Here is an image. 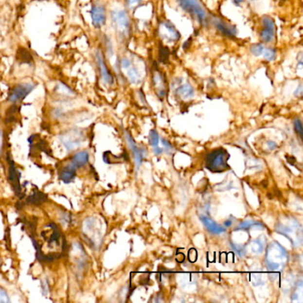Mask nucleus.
I'll return each mask as SVG.
<instances>
[{
	"label": "nucleus",
	"instance_id": "f257e3e1",
	"mask_svg": "<svg viewBox=\"0 0 303 303\" xmlns=\"http://www.w3.org/2000/svg\"><path fill=\"white\" fill-rule=\"evenodd\" d=\"M286 250L277 242L271 243L267 249L265 257L266 267L270 271H280L285 267L288 262Z\"/></svg>",
	"mask_w": 303,
	"mask_h": 303
},
{
	"label": "nucleus",
	"instance_id": "f03ea898",
	"mask_svg": "<svg viewBox=\"0 0 303 303\" xmlns=\"http://www.w3.org/2000/svg\"><path fill=\"white\" fill-rule=\"evenodd\" d=\"M276 231L286 236L294 247H300L303 244V227L293 218L279 221L276 225Z\"/></svg>",
	"mask_w": 303,
	"mask_h": 303
},
{
	"label": "nucleus",
	"instance_id": "7ed1b4c3",
	"mask_svg": "<svg viewBox=\"0 0 303 303\" xmlns=\"http://www.w3.org/2000/svg\"><path fill=\"white\" fill-rule=\"evenodd\" d=\"M230 155L222 148L214 149L206 158V167L213 173H221L229 168L228 160Z\"/></svg>",
	"mask_w": 303,
	"mask_h": 303
},
{
	"label": "nucleus",
	"instance_id": "20e7f679",
	"mask_svg": "<svg viewBox=\"0 0 303 303\" xmlns=\"http://www.w3.org/2000/svg\"><path fill=\"white\" fill-rule=\"evenodd\" d=\"M111 21L114 29L118 36L122 39H126L131 33V21L127 12L125 9H113L111 11Z\"/></svg>",
	"mask_w": 303,
	"mask_h": 303
},
{
	"label": "nucleus",
	"instance_id": "39448f33",
	"mask_svg": "<svg viewBox=\"0 0 303 303\" xmlns=\"http://www.w3.org/2000/svg\"><path fill=\"white\" fill-rule=\"evenodd\" d=\"M83 235L93 247H95L102 238V223L96 218L86 219L82 226Z\"/></svg>",
	"mask_w": 303,
	"mask_h": 303
},
{
	"label": "nucleus",
	"instance_id": "423d86ee",
	"mask_svg": "<svg viewBox=\"0 0 303 303\" xmlns=\"http://www.w3.org/2000/svg\"><path fill=\"white\" fill-rule=\"evenodd\" d=\"M119 69L126 80L131 84L138 85L143 80V74L139 68L129 57H123L119 61Z\"/></svg>",
	"mask_w": 303,
	"mask_h": 303
},
{
	"label": "nucleus",
	"instance_id": "0eeeda50",
	"mask_svg": "<svg viewBox=\"0 0 303 303\" xmlns=\"http://www.w3.org/2000/svg\"><path fill=\"white\" fill-rule=\"evenodd\" d=\"M176 2L182 10L190 14L199 23L206 24L207 15L204 5L201 4L199 0H176Z\"/></svg>",
	"mask_w": 303,
	"mask_h": 303
},
{
	"label": "nucleus",
	"instance_id": "6e6552de",
	"mask_svg": "<svg viewBox=\"0 0 303 303\" xmlns=\"http://www.w3.org/2000/svg\"><path fill=\"white\" fill-rule=\"evenodd\" d=\"M35 88L36 85L33 83L24 82L18 84L11 90L8 95V101L12 103L21 102L23 99H25Z\"/></svg>",
	"mask_w": 303,
	"mask_h": 303
},
{
	"label": "nucleus",
	"instance_id": "1a4fd4ad",
	"mask_svg": "<svg viewBox=\"0 0 303 303\" xmlns=\"http://www.w3.org/2000/svg\"><path fill=\"white\" fill-rule=\"evenodd\" d=\"M152 85L158 97L163 100L167 93L168 84L164 74L160 71L159 68H156L152 73Z\"/></svg>",
	"mask_w": 303,
	"mask_h": 303
},
{
	"label": "nucleus",
	"instance_id": "9d476101",
	"mask_svg": "<svg viewBox=\"0 0 303 303\" xmlns=\"http://www.w3.org/2000/svg\"><path fill=\"white\" fill-rule=\"evenodd\" d=\"M173 88H175L176 95L182 100H190L195 96V90L188 81L183 80V78H176L173 81Z\"/></svg>",
	"mask_w": 303,
	"mask_h": 303
},
{
	"label": "nucleus",
	"instance_id": "9b49d317",
	"mask_svg": "<svg viewBox=\"0 0 303 303\" xmlns=\"http://www.w3.org/2000/svg\"><path fill=\"white\" fill-rule=\"evenodd\" d=\"M159 32L162 39L169 43H175L180 38V32L170 21H162L160 24Z\"/></svg>",
	"mask_w": 303,
	"mask_h": 303
},
{
	"label": "nucleus",
	"instance_id": "f8f14e48",
	"mask_svg": "<svg viewBox=\"0 0 303 303\" xmlns=\"http://www.w3.org/2000/svg\"><path fill=\"white\" fill-rule=\"evenodd\" d=\"M95 61H96L98 70H99V73H100L102 80L107 85H112L114 83L113 75L109 71L103 52L101 50H97L95 53Z\"/></svg>",
	"mask_w": 303,
	"mask_h": 303
},
{
	"label": "nucleus",
	"instance_id": "ddd939ff",
	"mask_svg": "<svg viewBox=\"0 0 303 303\" xmlns=\"http://www.w3.org/2000/svg\"><path fill=\"white\" fill-rule=\"evenodd\" d=\"M61 142L65 148L71 151L73 149H77L83 142V134L77 130H71L70 132H67L64 134H62L60 137Z\"/></svg>",
	"mask_w": 303,
	"mask_h": 303
},
{
	"label": "nucleus",
	"instance_id": "4468645a",
	"mask_svg": "<svg viewBox=\"0 0 303 303\" xmlns=\"http://www.w3.org/2000/svg\"><path fill=\"white\" fill-rule=\"evenodd\" d=\"M263 29L260 33V36L264 43L272 41L276 34V24L274 19L270 16H264L262 18Z\"/></svg>",
	"mask_w": 303,
	"mask_h": 303
},
{
	"label": "nucleus",
	"instance_id": "2eb2a0df",
	"mask_svg": "<svg viewBox=\"0 0 303 303\" xmlns=\"http://www.w3.org/2000/svg\"><path fill=\"white\" fill-rule=\"evenodd\" d=\"M91 18L94 28L102 29L106 23L107 13L106 8L102 3H94L91 9Z\"/></svg>",
	"mask_w": 303,
	"mask_h": 303
},
{
	"label": "nucleus",
	"instance_id": "dca6fc26",
	"mask_svg": "<svg viewBox=\"0 0 303 303\" xmlns=\"http://www.w3.org/2000/svg\"><path fill=\"white\" fill-rule=\"evenodd\" d=\"M250 51L255 57L262 56L267 62H272L277 57V52L270 47H266L263 44L258 43L250 47Z\"/></svg>",
	"mask_w": 303,
	"mask_h": 303
},
{
	"label": "nucleus",
	"instance_id": "f3484780",
	"mask_svg": "<svg viewBox=\"0 0 303 303\" xmlns=\"http://www.w3.org/2000/svg\"><path fill=\"white\" fill-rule=\"evenodd\" d=\"M213 23L217 29V31H220L223 36H226L228 37H235L236 36V27L227 23L219 18H214L213 20Z\"/></svg>",
	"mask_w": 303,
	"mask_h": 303
},
{
	"label": "nucleus",
	"instance_id": "a211bd4d",
	"mask_svg": "<svg viewBox=\"0 0 303 303\" xmlns=\"http://www.w3.org/2000/svg\"><path fill=\"white\" fill-rule=\"evenodd\" d=\"M8 162H9V180L11 181V184L14 188V190L16 191V194L19 196L21 193V184H20V174L17 172V170L16 169V166H15V163L13 160H11L10 159H8Z\"/></svg>",
	"mask_w": 303,
	"mask_h": 303
},
{
	"label": "nucleus",
	"instance_id": "6ab92c4d",
	"mask_svg": "<svg viewBox=\"0 0 303 303\" xmlns=\"http://www.w3.org/2000/svg\"><path fill=\"white\" fill-rule=\"evenodd\" d=\"M125 138H126V141L128 143L130 148L132 149V151L134 152L136 165H137V167H139L140 164L142 163L143 158L144 155L146 154V152H145L144 149H140L139 147L136 146V143H134V140H133V138L131 137V135L127 132L125 133Z\"/></svg>",
	"mask_w": 303,
	"mask_h": 303
},
{
	"label": "nucleus",
	"instance_id": "aec40b11",
	"mask_svg": "<svg viewBox=\"0 0 303 303\" xmlns=\"http://www.w3.org/2000/svg\"><path fill=\"white\" fill-rule=\"evenodd\" d=\"M201 221L203 222V224L205 225L206 229L213 234H221V233H224L226 232V229L223 228V227L217 224L215 221L211 220L210 218L206 217L205 215H202L200 217Z\"/></svg>",
	"mask_w": 303,
	"mask_h": 303
},
{
	"label": "nucleus",
	"instance_id": "412c9836",
	"mask_svg": "<svg viewBox=\"0 0 303 303\" xmlns=\"http://www.w3.org/2000/svg\"><path fill=\"white\" fill-rule=\"evenodd\" d=\"M88 160H89V154L88 151H80L72 157L71 164L77 169L88 164Z\"/></svg>",
	"mask_w": 303,
	"mask_h": 303
},
{
	"label": "nucleus",
	"instance_id": "4be33fe9",
	"mask_svg": "<svg viewBox=\"0 0 303 303\" xmlns=\"http://www.w3.org/2000/svg\"><path fill=\"white\" fill-rule=\"evenodd\" d=\"M76 172H77V168L70 163L64 169L62 170L60 175V178L64 183H70L75 179Z\"/></svg>",
	"mask_w": 303,
	"mask_h": 303
},
{
	"label": "nucleus",
	"instance_id": "5701e85b",
	"mask_svg": "<svg viewBox=\"0 0 303 303\" xmlns=\"http://www.w3.org/2000/svg\"><path fill=\"white\" fill-rule=\"evenodd\" d=\"M250 249L251 252L254 254H261L264 251V247H265V241L262 239L261 237L252 240L250 243Z\"/></svg>",
	"mask_w": 303,
	"mask_h": 303
},
{
	"label": "nucleus",
	"instance_id": "b1692460",
	"mask_svg": "<svg viewBox=\"0 0 303 303\" xmlns=\"http://www.w3.org/2000/svg\"><path fill=\"white\" fill-rule=\"evenodd\" d=\"M46 199H47L46 195H44L39 191H36L28 198V202H30L31 204H34V205H40L42 202H44Z\"/></svg>",
	"mask_w": 303,
	"mask_h": 303
},
{
	"label": "nucleus",
	"instance_id": "393cba45",
	"mask_svg": "<svg viewBox=\"0 0 303 303\" xmlns=\"http://www.w3.org/2000/svg\"><path fill=\"white\" fill-rule=\"evenodd\" d=\"M252 227H263V224H262L261 222H257V221H243L242 223H240L238 226L236 227V231H247L249 229H251Z\"/></svg>",
	"mask_w": 303,
	"mask_h": 303
},
{
	"label": "nucleus",
	"instance_id": "a878e982",
	"mask_svg": "<svg viewBox=\"0 0 303 303\" xmlns=\"http://www.w3.org/2000/svg\"><path fill=\"white\" fill-rule=\"evenodd\" d=\"M170 52L168 47L160 45L159 51V59L162 63H167L169 60Z\"/></svg>",
	"mask_w": 303,
	"mask_h": 303
},
{
	"label": "nucleus",
	"instance_id": "bb28decb",
	"mask_svg": "<svg viewBox=\"0 0 303 303\" xmlns=\"http://www.w3.org/2000/svg\"><path fill=\"white\" fill-rule=\"evenodd\" d=\"M55 90L58 93L62 94V95H65V96H71L73 95V91H72L71 88L67 87L66 85L62 84V83H59L55 88Z\"/></svg>",
	"mask_w": 303,
	"mask_h": 303
},
{
	"label": "nucleus",
	"instance_id": "cd10ccee",
	"mask_svg": "<svg viewBox=\"0 0 303 303\" xmlns=\"http://www.w3.org/2000/svg\"><path fill=\"white\" fill-rule=\"evenodd\" d=\"M160 143V135L157 133L156 130H152L149 134V144L153 147H156L159 145Z\"/></svg>",
	"mask_w": 303,
	"mask_h": 303
},
{
	"label": "nucleus",
	"instance_id": "c85d7f7f",
	"mask_svg": "<svg viewBox=\"0 0 303 303\" xmlns=\"http://www.w3.org/2000/svg\"><path fill=\"white\" fill-rule=\"evenodd\" d=\"M0 303H10V298L5 289L0 287Z\"/></svg>",
	"mask_w": 303,
	"mask_h": 303
},
{
	"label": "nucleus",
	"instance_id": "c756f323",
	"mask_svg": "<svg viewBox=\"0 0 303 303\" xmlns=\"http://www.w3.org/2000/svg\"><path fill=\"white\" fill-rule=\"evenodd\" d=\"M294 129H295L296 133L302 137V135H303V124L299 118H296L294 120Z\"/></svg>",
	"mask_w": 303,
	"mask_h": 303
},
{
	"label": "nucleus",
	"instance_id": "7c9ffc66",
	"mask_svg": "<svg viewBox=\"0 0 303 303\" xmlns=\"http://www.w3.org/2000/svg\"><path fill=\"white\" fill-rule=\"evenodd\" d=\"M251 280L253 285H260L262 284V278L259 274H252L251 276Z\"/></svg>",
	"mask_w": 303,
	"mask_h": 303
},
{
	"label": "nucleus",
	"instance_id": "2f4dec72",
	"mask_svg": "<svg viewBox=\"0 0 303 303\" xmlns=\"http://www.w3.org/2000/svg\"><path fill=\"white\" fill-rule=\"evenodd\" d=\"M232 247L236 251V253L239 255V256H244L245 253H246V249L245 247H241V246H235L232 244Z\"/></svg>",
	"mask_w": 303,
	"mask_h": 303
},
{
	"label": "nucleus",
	"instance_id": "473e14b6",
	"mask_svg": "<svg viewBox=\"0 0 303 303\" xmlns=\"http://www.w3.org/2000/svg\"><path fill=\"white\" fill-rule=\"evenodd\" d=\"M143 0H125V3L128 6L129 8H134L136 7L137 5H140V3L142 2Z\"/></svg>",
	"mask_w": 303,
	"mask_h": 303
},
{
	"label": "nucleus",
	"instance_id": "72a5a7b5",
	"mask_svg": "<svg viewBox=\"0 0 303 303\" xmlns=\"http://www.w3.org/2000/svg\"><path fill=\"white\" fill-rule=\"evenodd\" d=\"M196 258H197V252L195 249H191L189 252V260L191 262H194L196 261Z\"/></svg>",
	"mask_w": 303,
	"mask_h": 303
},
{
	"label": "nucleus",
	"instance_id": "f704fd0d",
	"mask_svg": "<svg viewBox=\"0 0 303 303\" xmlns=\"http://www.w3.org/2000/svg\"><path fill=\"white\" fill-rule=\"evenodd\" d=\"M162 143L164 145V147L165 148V149H166V151H167V152H170L171 150H174V147H173V145L170 143L168 141L163 139L162 140Z\"/></svg>",
	"mask_w": 303,
	"mask_h": 303
},
{
	"label": "nucleus",
	"instance_id": "c9c22d12",
	"mask_svg": "<svg viewBox=\"0 0 303 303\" xmlns=\"http://www.w3.org/2000/svg\"><path fill=\"white\" fill-rule=\"evenodd\" d=\"M294 95L297 97H301L303 95V85L300 84L298 88L296 89V91L294 92Z\"/></svg>",
	"mask_w": 303,
	"mask_h": 303
},
{
	"label": "nucleus",
	"instance_id": "e433bc0d",
	"mask_svg": "<svg viewBox=\"0 0 303 303\" xmlns=\"http://www.w3.org/2000/svg\"><path fill=\"white\" fill-rule=\"evenodd\" d=\"M232 2H233V4L236 5V6H240V5L245 2V0H233Z\"/></svg>",
	"mask_w": 303,
	"mask_h": 303
},
{
	"label": "nucleus",
	"instance_id": "4c0bfd02",
	"mask_svg": "<svg viewBox=\"0 0 303 303\" xmlns=\"http://www.w3.org/2000/svg\"><path fill=\"white\" fill-rule=\"evenodd\" d=\"M153 150H154L155 154L160 155L162 153V149H160V147H158V146L153 147Z\"/></svg>",
	"mask_w": 303,
	"mask_h": 303
},
{
	"label": "nucleus",
	"instance_id": "58836bf2",
	"mask_svg": "<svg viewBox=\"0 0 303 303\" xmlns=\"http://www.w3.org/2000/svg\"><path fill=\"white\" fill-rule=\"evenodd\" d=\"M267 144L269 145V149H274L277 148V144L273 142H267Z\"/></svg>",
	"mask_w": 303,
	"mask_h": 303
},
{
	"label": "nucleus",
	"instance_id": "ea45409f",
	"mask_svg": "<svg viewBox=\"0 0 303 303\" xmlns=\"http://www.w3.org/2000/svg\"><path fill=\"white\" fill-rule=\"evenodd\" d=\"M224 225L226 227L232 226V219H230V220H227L225 222H224Z\"/></svg>",
	"mask_w": 303,
	"mask_h": 303
},
{
	"label": "nucleus",
	"instance_id": "a19ab883",
	"mask_svg": "<svg viewBox=\"0 0 303 303\" xmlns=\"http://www.w3.org/2000/svg\"><path fill=\"white\" fill-rule=\"evenodd\" d=\"M1 141H2V131L0 130V144H1Z\"/></svg>",
	"mask_w": 303,
	"mask_h": 303
}]
</instances>
